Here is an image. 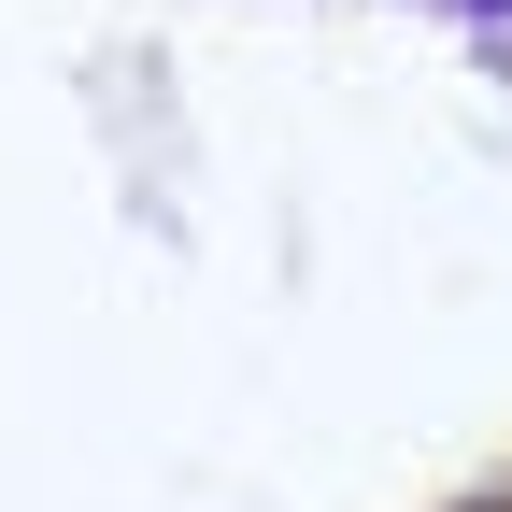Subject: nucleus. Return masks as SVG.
<instances>
[]
</instances>
